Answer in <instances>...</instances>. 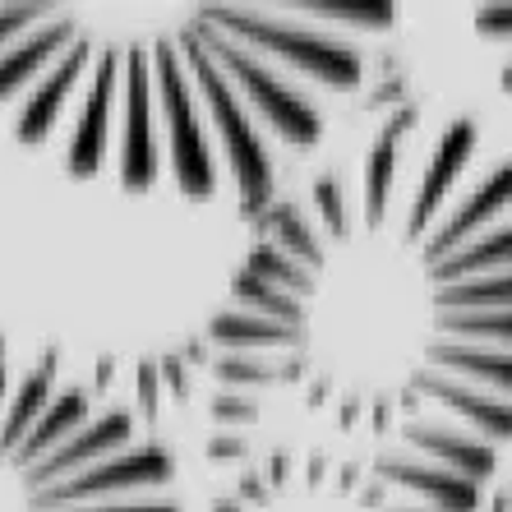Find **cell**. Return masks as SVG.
Segmentation results:
<instances>
[{"label": "cell", "instance_id": "obj_1", "mask_svg": "<svg viewBox=\"0 0 512 512\" xmlns=\"http://www.w3.org/2000/svg\"><path fill=\"white\" fill-rule=\"evenodd\" d=\"M203 351L227 402H277L305 448L489 489L512 443V153L393 97L291 176Z\"/></svg>", "mask_w": 512, "mask_h": 512}, {"label": "cell", "instance_id": "obj_5", "mask_svg": "<svg viewBox=\"0 0 512 512\" xmlns=\"http://www.w3.org/2000/svg\"><path fill=\"white\" fill-rule=\"evenodd\" d=\"M476 37L494 51V70H499V88L512 97V0H494V5H476L471 14Z\"/></svg>", "mask_w": 512, "mask_h": 512}, {"label": "cell", "instance_id": "obj_2", "mask_svg": "<svg viewBox=\"0 0 512 512\" xmlns=\"http://www.w3.org/2000/svg\"><path fill=\"white\" fill-rule=\"evenodd\" d=\"M397 5L0 0V111L74 180L162 185L245 222L370 84Z\"/></svg>", "mask_w": 512, "mask_h": 512}, {"label": "cell", "instance_id": "obj_3", "mask_svg": "<svg viewBox=\"0 0 512 512\" xmlns=\"http://www.w3.org/2000/svg\"><path fill=\"white\" fill-rule=\"evenodd\" d=\"M0 512H185L180 471L139 411L0 337Z\"/></svg>", "mask_w": 512, "mask_h": 512}, {"label": "cell", "instance_id": "obj_4", "mask_svg": "<svg viewBox=\"0 0 512 512\" xmlns=\"http://www.w3.org/2000/svg\"><path fill=\"white\" fill-rule=\"evenodd\" d=\"M480 489L286 443L236 480L217 512H480Z\"/></svg>", "mask_w": 512, "mask_h": 512}, {"label": "cell", "instance_id": "obj_6", "mask_svg": "<svg viewBox=\"0 0 512 512\" xmlns=\"http://www.w3.org/2000/svg\"><path fill=\"white\" fill-rule=\"evenodd\" d=\"M489 499V508H480V512H512V489H499V494H485Z\"/></svg>", "mask_w": 512, "mask_h": 512}]
</instances>
